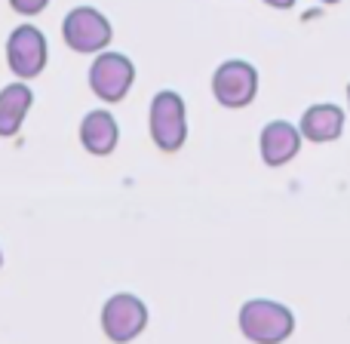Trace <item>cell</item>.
Listing matches in <instances>:
<instances>
[{
	"label": "cell",
	"mask_w": 350,
	"mask_h": 344,
	"mask_svg": "<svg viewBox=\"0 0 350 344\" xmlns=\"http://www.w3.org/2000/svg\"><path fill=\"white\" fill-rule=\"evenodd\" d=\"M240 332L252 344H283L295 332V317L280 302L252 298L240 308Z\"/></svg>",
	"instance_id": "cell-1"
},
{
	"label": "cell",
	"mask_w": 350,
	"mask_h": 344,
	"mask_svg": "<svg viewBox=\"0 0 350 344\" xmlns=\"http://www.w3.org/2000/svg\"><path fill=\"white\" fill-rule=\"evenodd\" d=\"M151 139L160 151L172 154L185 145L187 139V111H185V98L172 90H163L151 98Z\"/></svg>",
	"instance_id": "cell-2"
},
{
	"label": "cell",
	"mask_w": 350,
	"mask_h": 344,
	"mask_svg": "<svg viewBox=\"0 0 350 344\" xmlns=\"http://www.w3.org/2000/svg\"><path fill=\"white\" fill-rule=\"evenodd\" d=\"M212 96L224 108H246L258 96V71L243 59H230L212 74Z\"/></svg>",
	"instance_id": "cell-3"
},
{
	"label": "cell",
	"mask_w": 350,
	"mask_h": 344,
	"mask_svg": "<svg viewBox=\"0 0 350 344\" xmlns=\"http://www.w3.org/2000/svg\"><path fill=\"white\" fill-rule=\"evenodd\" d=\"M62 37H65V43L74 53H102L111 43L114 31H111V22L98 10L77 6L62 22Z\"/></svg>",
	"instance_id": "cell-4"
},
{
	"label": "cell",
	"mask_w": 350,
	"mask_h": 344,
	"mask_svg": "<svg viewBox=\"0 0 350 344\" xmlns=\"http://www.w3.org/2000/svg\"><path fill=\"white\" fill-rule=\"evenodd\" d=\"M135 80V65L123 53H102L96 55L90 68V90L96 92L102 102H120L126 92L133 90Z\"/></svg>",
	"instance_id": "cell-5"
},
{
	"label": "cell",
	"mask_w": 350,
	"mask_h": 344,
	"mask_svg": "<svg viewBox=\"0 0 350 344\" xmlns=\"http://www.w3.org/2000/svg\"><path fill=\"white\" fill-rule=\"evenodd\" d=\"M46 59H49V47L40 28L22 25V28H16L10 34V40H6V62H10V71L16 77L22 80L37 77L46 68Z\"/></svg>",
	"instance_id": "cell-6"
},
{
	"label": "cell",
	"mask_w": 350,
	"mask_h": 344,
	"mask_svg": "<svg viewBox=\"0 0 350 344\" xmlns=\"http://www.w3.org/2000/svg\"><path fill=\"white\" fill-rule=\"evenodd\" d=\"M148 326V308L142 304V298L120 292L111 295L102 308V329L114 344H126L133 341L142 329Z\"/></svg>",
	"instance_id": "cell-7"
},
{
	"label": "cell",
	"mask_w": 350,
	"mask_h": 344,
	"mask_svg": "<svg viewBox=\"0 0 350 344\" xmlns=\"http://www.w3.org/2000/svg\"><path fill=\"white\" fill-rule=\"evenodd\" d=\"M258 148H261V160L267 166H286L298 157L301 151V129L292 127L286 120H271L265 129H261V139H258Z\"/></svg>",
	"instance_id": "cell-8"
},
{
	"label": "cell",
	"mask_w": 350,
	"mask_h": 344,
	"mask_svg": "<svg viewBox=\"0 0 350 344\" xmlns=\"http://www.w3.org/2000/svg\"><path fill=\"white\" fill-rule=\"evenodd\" d=\"M298 129H301V139L314 142V145L335 142V139H341V133H345V111L332 102L310 105V108L301 114Z\"/></svg>",
	"instance_id": "cell-9"
},
{
	"label": "cell",
	"mask_w": 350,
	"mask_h": 344,
	"mask_svg": "<svg viewBox=\"0 0 350 344\" xmlns=\"http://www.w3.org/2000/svg\"><path fill=\"white\" fill-rule=\"evenodd\" d=\"M117 139H120V127H117L111 111H90L80 123V142L90 154L105 157L117 148Z\"/></svg>",
	"instance_id": "cell-10"
},
{
	"label": "cell",
	"mask_w": 350,
	"mask_h": 344,
	"mask_svg": "<svg viewBox=\"0 0 350 344\" xmlns=\"http://www.w3.org/2000/svg\"><path fill=\"white\" fill-rule=\"evenodd\" d=\"M31 102H34V92H31L22 80L0 90V135H3V139L18 133L25 114L31 111Z\"/></svg>",
	"instance_id": "cell-11"
},
{
	"label": "cell",
	"mask_w": 350,
	"mask_h": 344,
	"mask_svg": "<svg viewBox=\"0 0 350 344\" xmlns=\"http://www.w3.org/2000/svg\"><path fill=\"white\" fill-rule=\"evenodd\" d=\"M49 0H10V6L16 12H22V16H37V12L46 10Z\"/></svg>",
	"instance_id": "cell-12"
},
{
	"label": "cell",
	"mask_w": 350,
	"mask_h": 344,
	"mask_svg": "<svg viewBox=\"0 0 350 344\" xmlns=\"http://www.w3.org/2000/svg\"><path fill=\"white\" fill-rule=\"evenodd\" d=\"M261 3L273 6V10H292V6H295V0H261Z\"/></svg>",
	"instance_id": "cell-13"
},
{
	"label": "cell",
	"mask_w": 350,
	"mask_h": 344,
	"mask_svg": "<svg viewBox=\"0 0 350 344\" xmlns=\"http://www.w3.org/2000/svg\"><path fill=\"white\" fill-rule=\"evenodd\" d=\"M317 3H326V6H332V3H341V0H317Z\"/></svg>",
	"instance_id": "cell-14"
},
{
	"label": "cell",
	"mask_w": 350,
	"mask_h": 344,
	"mask_svg": "<svg viewBox=\"0 0 350 344\" xmlns=\"http://www.w3.org/2000/svg\"><path fill=\"white\" fill-rule=\"evenodd\" d=\"M347 105H350V83H347Z\"/></svg>",
	"instance_id": "cell-15"
},
{
	"label": "cell",
	"mask_w": 350,
	"mask_h": 344,
	"mask_svg": "<svg viewBox=\"0 0 350 344\" xmlns=\"http://www.w3.org/2000/svg\"><path fill=\"white\" fill-rule=\"evenodd\" d=\"M0 261H3V255H0Z\"/></svg>",
	"instance_id": "cell-16"
}]
</instances>
